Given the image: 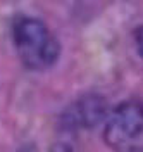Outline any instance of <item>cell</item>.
<instances>
[{
  "label": "cell",
  "mask_w": 143,
  "mask_h": 152,
  "mask_svg": "<svg viewBox=\"0 0 143 152\" xmlns=\"http://www.w3.org/2000/svg\"><path fill=\"white\" fill-rule=\"evenodd\" d=\"M143 133V102L124 100L109 114L104 126V140L112 149H128Z\"/></svg>",
  "instance_id": "7a4b0ae2"
},
{
  "label": "cell",
  "mask_w": 143,
  "mask_h": 152,
  "mask_svg": "<svg viewBox=\"0 0 143 152\" xmlns=\"http://www.w3.org/2000/svg\"><path fill=\"white\" fill-rule=\"evenodd\" d=\"M50 152H74V147L67 142H55L52 145Z\"/></svg>",
  "instance_id": "5b68a950"
},
{
  "label": "cell",
  "mask_w": 143,
  "mask_h": 152,
  "mask_svg": "<svg viewBox=\"0 0 143 152\" xmlns=\"http://www.w3.org/2000/svg\"><path fill=\"white\" fill-rule=\"evenodd\" d=\"M124 152H143V147H128Z\"/></svg>",
  "instance_id": "8992f818"
},
{
  "label": "cell",
  "mask_w": 143,
  "mask_h": 152,
  "mask_svg": "<svg viewBox=\"0 0 143 152\" xmlns=\"http://www.w3.org/2000/svg\"><path fill=\"white\" fill-rule=\"evenodd\" d=\"M12 40L21 62L31 71L52 67L60 56V43L38 18L19 16L12 24Z\"/></svg>",
  "instance_id": "6da1fadb"
},
{
  "label": "cell",
  "mask_w": 143,
  "mask_h": 152,
  "mask_svg": "<svg viewBox=\"0 0 143 152\" xmlns=\"http://www.w3.org/2000/svg\"><path fill=\"white\" fill-rule=\"evenodd\" d=\"M134 43H136L138 54L143 57V26H138L134 29Z\"/></svg>",
  "instance_id": "277c9868"
},
{
  "label": "cell",
  "mask_w": 143,
  "mask_h": 152,
  "mask_svg": "<svg viewBox=\"0 0 143 152\" xmlns=\"http://www.w3.org/2000/svg\"><path fill=\"white\" fill-rule=\"evenodd\" d=\"M109 116V104L98 94L81 95L67 105L60 114V126L64 130H90L100 124Z\"/></svg>",
  "instance_id": "3957f363"
},
{
  "label": "cell",
  "mask_w": 143,
  "mask_h": 152,
  "mask_svg": "<svg viewBox=\"0 0 143 152\" xmlns=\"http://www.w3.org/2000/svg\"><path fill=\"white\" fill-rule=\"evenodd\" d=\"M21 152H31V149H21Z\"/></svg>",
  "instance_id": "52a82bcc"
}]
</instances>
